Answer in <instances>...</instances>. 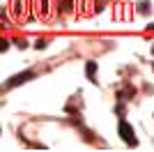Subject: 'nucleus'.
Wrapping results in <instances>:
<instances>
[{"instance_id":"obj_1","label":"nucleus","mask_w":154,"mask_h":152,"mask_svg":"<svg viewBox=\"0 0 154 152\" xmlns=\"http://www.w3.org/2000/svg\"><path fill=\"white\" fill-rule=\"evenodd\" d=\"M30 78H35V71L32 69H26V71H21V74H14L9 81L2 85L5 90H12V88H16V85H23V83H28Z\"/></svg>"},{"instance_id":"obj_2","label":"nucleus","mask_w":154,"mask_h":152,"mask_svg":"<svg viewBox=\"0 0 154 152\" xmlns=\"http://www.w3.org/2000/svg\"><path fill=\"white\" fill-rule=\"evenodd\" d=\"M117 131H120V138L122 141H127L131 147H136L138 145V141H136V136H134V127L129 125V122H124V120H120V125H117Z\"/></svg>"},{"instance_id":"obj_3","label":"nucleus","mask_w":154,"mask_h":152,"mask_svg":"<svg viewBox=\"0 0 154 152\" xmlns=\"http://www.w3.org/2000/svg\"><path fill=\"white\" fill-rule=\"evenodd\" d=\"M9 9H12L14 16H21L23 9H26V5H23V0H12V2H9Z\"/></svg>"},{"instance_id":"obj_4","label":"nucleus","mask_w":154,"mask_h":152,"mask_svg":"<svg viewBox=\"0 0 154 152\" xmlns=\"http://www.w3.org/2000/svg\"><path fill=\"white\" fill-rule=\"evenodd\" d=\"M85 74H88V78H90L92 83H97V78H94V74H97V62H94V60H90V62L85 65Z\"/></svg>"},{"instance_id":"obj_5","label":"nucleus","mask_w":154,"mask_h":152,"mask_svg":"<svg viewBox=\"0 0 154 152\" xmlns=\"http://www.w3.org/2000/svg\"><path fill=\"white\" fill-rule=\"evenodd\" d=\"M138 12H143V14H147V12H149V2H147V0L138 2Z\"/></svg>"},{"instance_id":"obj_6","label":"nucleus","mask_w":154,"mask_h":152,"mask_svg":"<svg viewBox=\"0 0 154 152\" xmlns=\"http://www.w3.org/2000/svg\"><path fill=\"white\" fill-rule=\"evenodd\" d=\"M7 49H9V42L0 37V53H2V51H7Z\"/></svg>"},{"instance_id":"obj_7","label":"nucleus","mask_w":154,"mask_h":152,"mask_svg":"<svg viewBox=\"0 0 154 152\" xmlns=\"http://www.w3.org/2000/svg\"><path fill=\"white\" fill-rule=\"evenodd\" d=\"M16 46H19V49H28V42L26 39H16Z\"/></svg>"},{"instance_id":"obj_8","label":"nucleus","mask_w":154,"mask_h":152,"mask_svg":"<svg viewBox=\"0 0 154 152\" xmlns=\"http://www.w3.org/2000/svg\"><path fill=\"white\" fill-rule=\"evenodd\" d=\"M35 46H37V49H46V46H48V42H46V39H39Z\"/></svg>"},{"instance_id":"obj_9","label":"nucleus","mask_w":154,"mask_h":152,"mask_svg":"<svg viewBox=\"0 0 154 152\" xmlns=\"http://www.w3.org/2000/svg\"><path fill=\"white\" fill-rule=\"evenodd\" d=\"M152 53H154V46H152Z\"/></svg>"},{"instance_id":"obj_10","label":"nucleus","mask_w":154,"mask_h":152,"mask_svg":"<svg viewBox=\"0 0 154 152\" xmlns=\"http://www.w3.org/2000/svg\"><path fill=\"white\" fill-rule=\"evenodd\" d=\"M0 131H2V129H0Z\"/></svg>"}]
</instances>
